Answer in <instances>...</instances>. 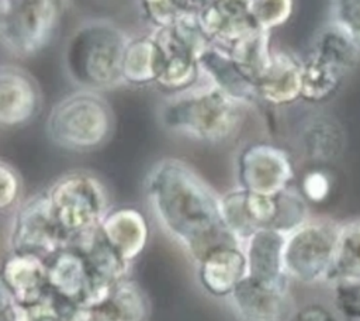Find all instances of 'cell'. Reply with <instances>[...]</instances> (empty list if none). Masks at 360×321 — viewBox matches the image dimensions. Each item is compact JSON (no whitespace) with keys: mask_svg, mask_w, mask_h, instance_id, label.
<instances>
[{"mask_svg":"<svg viewBox=\"0 0 360 321\" xmlns=\"http://www.w3.org/2000/svg\"><path fill=\"white\" fill-rule=\"evenodd\" d=\"M145 194L162 229L194 262L219 245H240L226 225L221 196L184 160H158L146 175Z\"/></svg>","mask_w":360,"mask_h":321,"instance_id":"6da1fadb","label":"cell"},{"mask_svg":"<svg viewBox=\"0 0 360 321\" xmlns=\"http://www.w3.org/2000/svg\"><path fill=\"white\" fill-rule=\"evenodd\" d=\"M190 89L179 92L163 106L162 125L170 132L202 144L218 145L232 139L242 127L245 104L214 84Z\"/></svg>","mask_w":360,"mask_h":321,"instance_id":"7a4b0ae2","label":"cell"},{"mask_svg":"<svg viewBox=\"0 0 360 321\" xmlns=\"http://www.w3.org/2000/svg\"><path fill=\"white\" fill-rule=\"evenodd\" d=\"M128 44L124 32L108 21L79 27L65 48L69 77L86 90L108 89L122 82V58Z\"/></svg>","mask_w":360,"mask_h":321,"instance_id":"3957f363","label":"cell"},{"mask_svg":"<svg viewBox=\"0 0 360 321\" xmlns=\"http://www.w3.org/2000/svg\"><path fill=\"white\" fill-rule=\"evenodd\" d=\"M114 113L94 90H82L59 100L51 110L46 132L63 149L89 152L103 146L112 135Z\"/></svg>","mask_w":360,"mask_h":321,"instance_id":"277c9868","label":"cell"},{"mask_svg":"<svg viewBox=\"0 0 360 321\" xmlns=\"http://www.w3.org/2000/svg\"><path fill=\"white\" fill-rule=\"evenodd\" d=\"M360 61V45L333 23L315 35L302 61L301 99L308 103L330 100Z\"/></svg>","mask_w":360,"mask_h":321,"instance_id":"5b68a950","label":"cell"},{"mask_svg":"<svg viewBox=\"0 0 360 321\" xmlns=\"http://www.w3.org/2000/svg\"><path fill=\"white\" fill-rule=\"evenodd\" d=\"M46 191L68 244L96 231L110 210L105 186L87 172L65 173Z\"/></svg>","mask_w":360,"mask_h":321,"instance_id":"8992f818","label":"cell"},{"mask_svg":"<svg viewBox=\"0 0 360 321\" xmlns=\"http://www.w3.org/2000/svg\"><path fill=\"white\" fill-rule=\"evenodd\" d=\"M339 224L326 218H308L285 234L284 268L290 280L301 284L329 283Z\"/></svg>","mask_w":360,"mask_h":321,"instance_id":"52a82bcc","label":"cell"},{"mask_svg":"<svg viewBox=\"0 0 360 321\" xmlns=\"http://www.w3.org/2000/svg\"><path fill=\"white\" fill-rule=\"evenodd\" d=\"M60 14V0H1L3 45L17 56H31L51 41Z\"/></svg>","mask_w":360,"mask_h":321,"instance_id":"ba28073f","label":"cell"},{"mask_svg":"<svg viewBox=\"0 0 360 321\" xmlns=\"http://www.w3.org/2000/svg\"><path fill=\"white\" fill-rule=\"evenodd\" d=\"M68 245V238L58 222L48 191H41L20 203L13 211L8 249L48 260Z\"/></svg>","mask_w":360,"mask_h":321,"instance_id":"9c48e42d","label":"cell"},{"mask_svg":"<svg viewBox=\"0 0 360 321\" xmlns=\"http://www.w3.org/2000/svg\"><path fill=\"white\" fill-rule=\"evenodd\" d=\"M239 186L259 194H277L291 186L294 165L285 149L270 142L246 145L236 159Z\"/></svg>","mask_w":360,"mask_h":321,"instance_id":"30bf717a","label":"cell"},{"mask_svg":"<svg viewBox=\"0 0 360 321\" xmlns=\"http://www.w3.org/2000/svg\"><path fill=\"white\" fill-rule=\"evenodd\" d=\"M49 290L59 298L76 306L90 307L100 303L84 253L66 245L46 260Z\"/></svg>","mask_w":360,"mask_h":321,"instance_id":"8fae6325","label":"cell"},{"mask_svg":"<svg viewBox=\"0 0 360 321\" xmlns=\"http://www.w3.org/2000/svg\"><path fill=\"white\" fill-rule=\"evenodd\" d=\"M285 234L276 228H257L242 244L249 277L283 290H288L290 277L284 268Z\"/></svg>","mask_w":360,"mask_h":321,"instance_id":"7c38bea8","label":"cell"},{"mask_svg":"<svg viewBox=\"0 0 360 321\" xmlns=\"http://www.w3.org/2000/svg\"><path fill=\"white\" fill-rule=\"evenodd\" d=\"M41 107L39 89L34 79L15 66L0 72V125L18 128L28 124Z\"/></svg>","mask_w":360,"mask_h":321,"instance_id":"4fadbf2b","label":"cell"},{"mask_svg":"<svg viewBox=\"0 0 360 321\" xmlns=\"http://www.w3.org/2000/svg\"><path fill=\"white\" fill-rule=\"evenodd\" d=\"M198 18L211 41L226 48L260 28L248 0H211Z\"/></svg>","mask_w":360,"mask_h":321,"instance_id":"5bb4252c","label":"cell"},{"mask_svg":"<svg viewBox=\"0 0 360 321\" xmlns=\"http://www.w3.org/2000/svg\"><path fill=\"white\" fill-rule=\"evenodd\" d=\"M197 265L200 286L212 297H228L248 275L242 245H219L207 252Z\"/></svg>","mask_w":360,"mask_h":321,"instance_id":"9a60e30c","label":"cell"},{"mask_svg":"<svg viewBox=\"0 0 360 321\" xmlns=\"http://www.w3.org/2000/svg\"><path fill=\"white\" fill-rule=\"evenodd\" d=\"M0 287L18 304L30 306L48 294L46 260L34 256L10 252L1 265Z\"/></svg>","mask_w":360,"mask_h":321,"instance_id":"2e32d148","label":"cell"},{"mask_svg":"<svg viewBox=\"0 0 360 321\" xmlns=\"http://www.w3.org/2000/svg\"><path fill=\"white\" fill-rule=\"evenodd\" d=\"M233 311L249 321H276L290 313L288 290L245 276L228 296Z\"/></svg>","mask_w":360,"mask_h":321,"instance_id":"e0dca14e","label":"cell"},{"mask_svg":"<svg viewBox=\"0 0 360 321\" xmlns=\"http://www.w3.org/2000/svg\"><path fill=\"white\" fill-rule=\"evenodd\" d=\"M100 231L129 263L142 255L149 241L148 221L135 207L110 208L100 224Z\"/></svg>","mask_w":360,"mask_h":321,"instance_id":"ac0fdd59","label":"cell"},{"mask_svg":"<svg viewBox=\"0 0 360 321\" xmlns=\"http://www.w3.org/2000/svg\"><path fill=\"white\" fill-rule=\"evenodd\" d=\"M200 72L207 75L212 84L242 104H250L257 96L256 84L249 80L235 63L229 48L211 42L198 56Z\"/></svg>","mask_w":360,"mask_h":321,"instance_id":"d6986e66","label":"cell"},{"mask_svg":"<svg viewBox=\"0 0 360 321\" xmlns=\"http://www.w3.org/2000/svg\"><path fill=\"white\" fill-rule=\"evenodd\" d=\"M257 96L271 106H285L301 99L302 61L284 51H273L271 61L259 79Z\"/></svg>","mask_w":360,"mask_h":321,"instance_id":"ffe728a7","label":"cell"},{"mask_svg":"<svg viewBox=\"0 0 360 321\" xmlns=\"http://www.w3.org/2000/svg\"><path fill=\"white\" fill-rule=\"evenodd\" d=\"M301 146L311 160H332L340 155L345 146L343 130L330 117H314L304 125Z\"/></svg>","mask_w":360,"mask_h":321,"instance_id":"44dd1931","label":"cell"},{"mask_svg":"<svg viewBox=\"0 0 360 321\" xmlns=\"http://www.w3.org/2000/svg\"><path fill=\"white\" fill-rule=\"evenodd\" d=\"M159 65L160 55L153 35L131 39L122 58V82L135 86L155 83L159 75Z\"/></svg>","mask_w":360,"mask_h":321,"instance_id":"7402d4cb","label":"cell"},{"mask_svg":"<svg viewBox=\"0 0 360 321\" xmlns=\"http://www.w3.org/2000/svg\"><path fill=\"white\" fill-rule=\"evenodd\" d=\"M360 282V218L339 224L329 284Z\"/></svg>","mask_w":360,"mask_h":321,"instance_id":"603a6c76","label":"cell"},{"mask_svg":"<svg viewBox=\"0 0 360 321\" xmlns=\"http://www.w3.org/2000/svg\"><path fill=\"white\" fill-rule=\"evenodd\" d=\"M229 52L242 73L257 84L273 55L270 48V31L263 28L255 30L232 44Z\"/></svg>","mask_w":360,"mask_h":321,"instance_id":"cb8c5ba5","label":"cell"},{"mask_svg":"<svg viewBox=\"0 0 360 321\" xmlns=\"http://www.w3.org/2000/svg\"><path fill=\"white\" fill-rule=\"evenodd\" d=\"M105 301L114 315V321H141L149 314L145 291L128 277L111 289Z\"/></svg>","mask_w":360,"mask_h":321,"instance_id":"d4e9b609","label":"cell"},{"mask_svg":"<svg viewBox=\"0 0 360 321\" xmlns=\"http://www.w3.org/2000/svg\"><path fill=\"white\" fill-rule=\"evenodd\" d=\"M211 0H141L146 18L156 28L170 27L187 14H198Z\"/></svg>","mask_w":360,"mask_h":321,"instance_id":"484cf974","label":"cell"},{"mask_svg":"<svg viewBox=\"0 0 360 321\" xmlns=\"http://www.w3.org/2000/svg\"><path fill=\"white\" fill-rule=\"evenodd\" d=\"M249 6L257 25L267 31L287 23L292 13V0H250Z\"/></svg>","mask_w":360,"mask_h":321,"instance_id":"4316f807","label":"cell"},{"mask_svg":"<svg viewBox=\"0 0 360 321\" xmlns=\"http://www.w3.org/2000/svg\"><path fill=\"white\" fill-rule=\"evenodd\" d=\"M330 23L360 45V0H330Z\"/></svg>","mask_w":360,"mask_h":321,"instance_id":"83f0119b","label":"cell"},{"mask_svg":"<svg viewBox=\"0 0 360 321\" xmlns=\"http://www.w3.org/2000/svg\"><path fill=\"white\" fill-rule=\"evenodd\" d=\"M21 177L7 162H0V211H14L20 204Z\"/></svg>","mask_w":360,"mask_h":321,"instance_id":"f1b7e54d","label":"cell"},{"mask_svg":"<svg viewBox=\"0 0 360 321\" xmlns=\"http://www.w3.org/2000/svg\"><path fill=\"white\" fill-rule=\"evenodd\" d=\"M333 306L349 320H360V282L333 283Z\"/></svg>","mask_w":360,"mask_h":321,"instance_id":"f546056e","label":"cell"},{"mask_svg":"<svg viewBox=\"0 0 360 321\" xmlns=\"http://www.w3.org/2000/svg\"><path fill=\"white\" fill-rule=\"evenodd\" d=\"M330 189L328 176L321 170L308 172L301 183V191L309 201H322Z\"/></svg>","mask_w":360,"mask_h":321,"instance_id":"4dcf8cb0","label":"cell"},{"mask_svg":"<svg viewBox=\"0 0 360 321\" xmlns=\"http://www.w3.org/2000/svg\"><path fill=\"white\" fill-rule=\"evenodd\" d=\"M295 320H332V314L329 310H326L325 307L319 306V304H309L302 307L301 310H298L294 315Z\"/></svg>","mask_w":360,"mask_h":321,"instance_id":"1f68e13d","label":"cell"}]
</instances>
